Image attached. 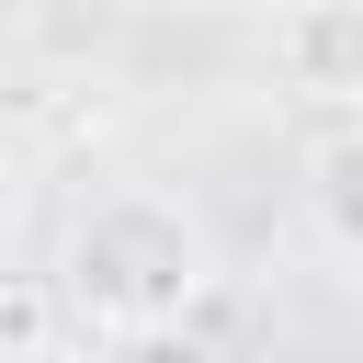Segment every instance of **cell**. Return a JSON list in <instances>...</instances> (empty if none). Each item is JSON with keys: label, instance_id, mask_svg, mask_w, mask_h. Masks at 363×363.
<instances>
[{"label": "cell", "instance_id": "6da1fadb", "mask_svg": "<svg viewBox=\"0 0 363 363\" xmlns=\"http://www.w3.org/2000/svg\"><path fill=\"white\" fill-rule=\"evenodd\" d=\"M216 284V250H204V216L182 193H91L68 250H57V295H68V329L91 340H182L193 295Z\"/></svg>", "mask_w": 363, "mask_h": 363}, {"label": "cell", "instance_id": "7a4b0ae2", "mask_svg": "<svg viewBox=\"0 0 363 363\" xmlns=\"http://www.w3.org/2000/svg\"><path fill=\"white\" fill-rule=\"evenodd\" d=\"M272 68L295 102H340V125L363 113V11H284L272 23Z\"/></svg>", "mask_w": 363, "mask_h": 363}, {"label": "cell", "instance_id": "3957f363", "mask_svg": "<svg viewBox=\"0 0 363 363\" xmlns=\"http://www.w3.org/2000/svg\"><path fill=\"white\" fill-rule=\"evenodd\" d=\"M306 227H318L340 261H363V113L306 147Z\"/></svg>", "mask_w": 363, "mask_h": 363}, {"label": "cell", "instance_id": "277c9868", "mask_svg": "<svg viewBox=\"0 0 363 363\" xmlns=\"http://www.w3.org/2000/svg\"><path fill=\"white\" fill-rule=\"evenodd\" d=\"M23 363H113V340H91V329H45Z\"/></svg>", "mask_w": 363, "mask_h": 363}]
</instances>
